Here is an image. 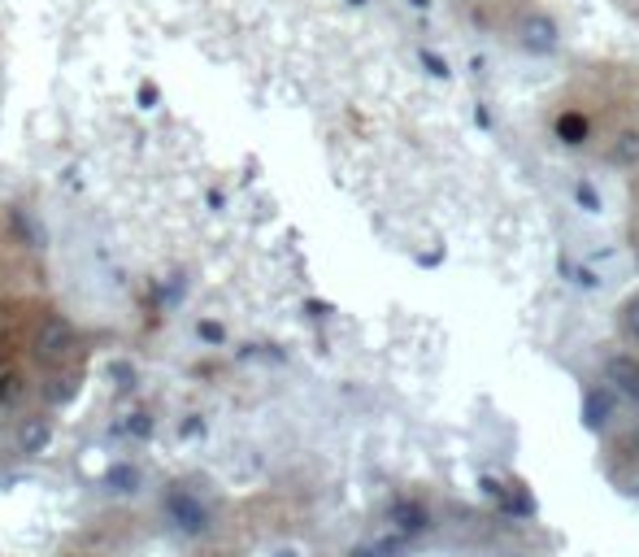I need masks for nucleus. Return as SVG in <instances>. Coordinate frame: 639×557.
<instances>
[{"mask_svg":"<svg viewBox=\"0 0 639 557\" xmlns=\"http://www.w3.org/2000/svg\"><path fill=\"white\" fill-rule=\"evenodd\" d=\"M509 40L527 57H552V52H561V22L543 4H522L518 18L509 22Z\"/></svg>","mask_w":639,"mask_h":557,"instance_id":"1","label":"nucleus"},{"mask_svg":"<svg viewBox=\"0 0 639 557\" xmlns=\"http://www.w3.org/2000/svg\"><path fill=\"white\" fill-rule=\"evenodd\" d=\"M79 349V331H74V322L66 318V314H49L40 327H36V336H31V357L44 366V370H61L70 357Z\"/></svg>","mask_w":639,"mask_h":557,"instance_id":"2","label":"nucleus"},{"mask_svg":"<svg viewBox=\"0 0 639 557\" xmlns=\"http://www.w3.org/2000/svg\"><path fill=\"white\" fill-rule=\"evenodd\" d=\"M600 384H609L627 406L639 409V349H613L600 361Z\"/></svg>","mask_w":639,"mask_h":557,"instance_id":"3","label":"nucleus"},{"mask_svg":"<svg viewBox=\"0 0 639 557\" xmlns=\"http://www.w3.org/2000/svg\"><path fill=\"white\" fill-rule=\"evenodd\" d=\"M52 440H57V422H52L49 409L27 414V418L18 422V431H13V449L22 457H44L52 449Z\"/></svg>","mask_w":639,"mask_h":557,"instance_id":"4","label":"nucleus"},{"mask_svg":"<svg viewBox=\"0 0 639 557\" xmlns=\"http://www.w3.org/2000/svg\"><path fill=\"white\" fill-rule=\"evenodd\" d=\"M100 488L118 501H131L144 493V466L140 461H113L104 475H100Z\"/></svg>","mask_w":639,"mask_h":557,"instance_id":"5","label":"nucleus"},{"mask_svg":"<svg viewBox=\"0 0 639 557\" xmlns=\"http://www.w3.org/2000/svg\"><path fill=\"white\" fill-rule=\"evenodd\" d=\"M618 392L609 388V384H600V388H591L588 397H583V422H588L591 431H609L613 422H618Z\"/></svg>","mask_w":639,"mask_h":557,"instance_id":"6","label":"nucleus"},{"mask_svg":"<svg viewBox=\"0 0 639 557\" xmlns=\"http://www.w3.org/2000/svg\"><path fill=\"white\" fill-rule=\"evenodd\" d=\"M605 161H609L613 170H639V127L636 122L618 127V131L605 140Z\"/></svg>","mask_w":639,"mask_h":557,"instance_id":"7","label":"nucleus"},{"mask_svg":"<svg viewBox=\"0 0 639 557\" xmlns=\"http://www.w3.org/2000/svg\"><path fill=\"white\" fill-rule=\"evenodd\" d=\"M552 136H557V145H566V149H583L591 140V118L583 109H561V113L552 118Z\"/></svg>","mask_w":639,"mask_h":557,"instance_id":"8","label":"nucleus"},{"mask_svg":"<svg viewBox=\"0 0 639 557\" xmlns=\"http://www.w3.org/2000/svg\"><path fill=\"white\" fill-rule=\"evenodd\" d=\"M170 518H174V523H179V531H188V536L209 531V514H204V509H200V501H192V497H174Z\"/></svg>","mask_w":639,"mask_h":557,"instance_id":"9","label":"nucleus"},{"mask_svg":"<svg viewBox=\"0 0 639 557\" xmlns=\"http://www.w3.org/2000/svg\"><path fill=\"white\" fill-rule=\"evenodd\" d=\"M613 327H618V340H622L627 349H639V292H631L627 301L618 305Z\"/></svg>","mask_w":639,"mask_h":557,"instance_id":"10","label":"nucleus"},{"mask_svg":"<svg viewBox=\"0 0 639 557\" xmlns=\"http://www.w3.org/2000/svg\"><path fill=\"white\" fill-rule=\"evenodd\" d=\"M79 397V375H66V370H52L49 388H44V406L49 409H66Z\"/></svg>","mask_w":639,"mask_h":557,"instance_id":"11","label":"nucleus"},{"mask_svg":"<svg viewBox=\"0 0 639 557\" xmlns=\"http://www.w3.org/2000/svg\"><path fill=\"white\" fill-rule=\"evenodd\" d=\"M418 61H422V70H427L431 79H452V66H448L436 49H418Z\"/></svg>","mask_w":639,"mask_h":557,"instance_id":"12","label":"nucleus"},{"mask_svg":"<svg viewBox=\"0 0 639 557\" xmlns=\"http://www.w3.org/2000/svg\"><path fill=\"white\" fill-rule=\"evenodd\" d=\"M127 418H131V422L122 427L127 436H136V440H148V436H152V418H148L144 409H140V414H127Z\"/></svg>","mask_w":639,"mask_h":557,"instance_id":"13","label":"nucleus"},{"mask_svg":"<svg viewBox=\"0 0 639 557\" xmlns=\"http://www.w3.org/2000/svg\"><path fill=\"white\" fill-rule=\"evenodd\" d=\"M197 336L200 340H209V345H222V340H227V331H222L218 322H197Z\"/></svg>","mask_w":639,"mask_h":557,"instance_id":"14","label":"nucleus"},{"mask_svg":"<svg viewBox=\"0 0 639 557\" xmlns=\"http://www.w3.org/2000/svg\"><path fill=\"white\" fill-rule=\"evenodd\" d=\"M575 197H579V205H583V209H588V213H596V209H600V197H596V192H591L588 183H575Z\"/></svg>","mask_w":639,"mask_h":557,"instance_id":"15","label":"nucleus"},{"mask_svg":"<svg viewBox=\"0 0 639 557\" xmlns=\"http://www.w3.org/2000/svg\"><path fill=\"white\" fill-rule=\"evenodd\" d=\"M622 449H627L631 457H639V422H631V427L622 431Z\"/></svg>","mask_w":639,"mask_h":557,"instance_id":"16","label":"nucleus"},{"mask_svg":"<svg viewBox=\"0 0 639 557\" xmlns=\"http://www.w3.org/2000/svg\"><path fill=\"white\" fill-rule=\"evenodd\" d=\"M204 436V418H200V414H188V422H183V427H179V436H188V440H192V436Z\"/></svg>","mask_w":639,"mask_h":557,"instance_id":"17","label":"nucleus"},{"mask_svg":"<svg viewBox=\"0 0 639 557\" xmlns=\"http://www.w3.org/2000/svg\"><path fill=\"white\" fill-rule=\"evenodd\" d=\"M405 9H413V13H431V9H436V0H405Z\"/></svg>","mask_w":639,"mask_h":557,"instance_id":"18","label":"nucleus"},{"mask_svg":"<svg viewBox=\"0 0 639 557\" xmlns=\"http://www.w3.org/2000/svg\"><path fill=\"white\" fill-rule=\"evenodd\" d=\"M627 493H631V497H636V501H639V470H636V475H631V479H627Z\"/></svg>","mask_w":639,"mask_h":557,"instance_id":"19","label":"nucleus"},{"mask_svg":"<svg viewBox=\"0 0 639 557\" xmlns=\"http://www.w3.org/2000/svg\"><path fill=\"white\" fill-rule=\"evenodd\" d=\"M348 4H352V9H366V4H370V0H348Z\"/></svg>","mask_w":639,"mask_h":557,"instance_id":"20","label":"nucleus"},{"mask_svg":"<svg viewBox=\"0 0 639 557\" xmlns=\"http://www.w3.org/2000/svg\"><path fill=\"white\" fill-rule=\"evenodd\" d=\"M457 4H466V9H475V4H483V0H457Z\"/></svg>","mask_w":639,"mask_h":557,"instance_id":"21","label":"nucleus"}]
</instances>
